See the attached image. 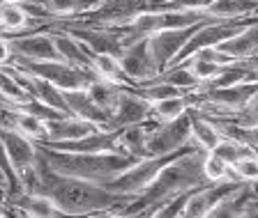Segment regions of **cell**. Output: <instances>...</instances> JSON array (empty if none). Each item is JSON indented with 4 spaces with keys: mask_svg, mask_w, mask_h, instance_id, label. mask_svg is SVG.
<instances>
[{
    "mask_svg": "<svg viewBox=\"0 0 258 218\" xmlns=\"http://www.w3.org/2000/svg\"><path fill=\"white\" fill-rule=\"evenodd\" d=\"M10 207H7V202H5V200H3V197H0V218H3V216H10Z\"/></svg>",
    "mask_w": 258,
    "mask_h": 218,
    "instance_id": "cell-33",
    "label": "cell"
},
{
    "mask_svg": "<svg viewBox=\"0 0 258 218\" xmlns=\"http://www.w3.org/2000/svg\"><path fill=\"white\" fill-rule=\"evenodd\" d=\"M97 124L81 120L76 115H62L55 120H46V140L44 143H64V140H76L83 136H90L97 131Z\"/></svg>",
    "mask_w": 258,
    "mask_h": 218,
    "instance_id": "cell-14",
    "label": "cell"
},
{
    "mask_svg": "<svg viewBox=\"0 0 258 218\" xmlns=\"http://www.w3.org/2000/svg\"><path fill=\"white\" fill-rule=\"evenodd\" d=\"M90 69L97 78H104V80H111V83H118V85L132 87L129 78L124 76L122 67H120L118 58L111 53H90Z\"/></svg>",
    "mask_w": 258,
    "mask_h": 218,
    "instance_id": "cell-19",
    "label": "cell"
},
{
    "mask_svg": "<svg viewBox=\"0 0 258 218\" xmlns=\"http://www.w3.org/2000/svg\"><path fill=\"white\" fill-rule=\"evenodd\" d=\"M148 0H97L88 12L74 16V19H62V21L51 23H72V26H104V28H122L127 26L136 14L145 10Z\"/></svg>",
    "mask_w": 258,
    "mask_h": 218,
    "instance_id": "cell-5",
    "label": "cell"
},
{
    "mask_svg": "<svg viewBox=\"0 0 258 218\" xmlns=\"http://www.w3.org/2000/svg\"><path fill=\"white\" fill-rule=\"evenodd\" d=\"M191 106H194V99L189 92L168 96V99H159V101H152V120L155 122H171V120L180 117L182 113H187Z\"/></svg>",
    "mask_w": 258,
    "mask_h": 218,
    "instance_id": "cell-20",
    "label": "cell"
},
{
    "mask_svg": "<svg viewBox=\"0 0 258 218\" xmlns=\"http://www.w3.org/2000/svg\"><path fill=\"white\" fill-rule=\"evenodd\" d=\"M231 120L235 124H240V127H253V124H258V90L233 113Z\"/></svg>",
    "mask_w": 258,
    "mask_h": 218,
    "instance_id": "cell-28",
    "label": "cell"
},
{
    "mask_svg": "<svg viewBox=\"0 0 258 218\" xmlns=\"http://www.w3.org/2000/svg\"><path fill=\"white\" fill-rule=\"evenodd\" d=\"M152 120V101L141 96L134 87L122 85L111 111V129H122L129 124H141Z\"/></svg>",
    "mask_w": 258,
    "mask_h": 218,
    "instance_id": "cell-11",
    "label": "cell"
},
{
    "mask_svg": "<svg viewBox=\"0 0 258 218\" xmlns=\"http://www.w3.org/2000/svg\"><path fill=\"white\" fill-rule=\"evenodd\" d=\"M215 0H168L157 10H208Z\"/></svg>",
    "mask_w": 258,
    "mask_h": 218,
    "instance_id": "cell-29",
    "label": "cell"
},
{
    "mask_svg": "<svg viewBox=\"0 0 258 218\" xmlns=\"http://www.w3.org/2000/svg\"><path fill=\"white\" fill-rule=\"evenodd\" d=\"M30 28H35L32 19L19 3H0V30L23 32L30 30Z\"/></svg>",
    "mask_w": 258,
    "mask_h": 218,
    "instance_id": "cell-22",
    "label": "cell"
},
{
    "mask_svg": "<svg viewBox=\"0 0 258 218\" xmlns=\"http://www.w3.org/2000/svg\"><path fill=\"white\" fill-rule=\"evenodd\" d=\"M199 147L196 143L187 145V147L177 149V152H171V154H161V156H143V159H136L134 163L124 168L122 172H118L115 177H111L108 181H104V186L108 191H115V193H122V195H141L145 188L152 184L159 170L168 161H173L175 156H180L182 152H189V149Z\"/></svg>",
    "mask_w": 258,
    "mask_h": 218,
    "instance_id": "cell-3",
    "label": "cell"
},
{
    "mask_svg": "<svg viewBox=\"0 0 258 218\" xmlns=\"http://www.w3.org/2000/svg\"><path fill=\"white\" fill-rule=\"evenodd\" d=\"M242 186V181L235 177H226L219 181H208L203 186L189 191L187 200L182 207V216L184 218H208L210 211L224 200L226 195H231L235 188Z\"/></svg>",
    "mask_w": 258,
    "mask_h": 218,
    "instance_id": "cell-7",
    "label": "cell"
},
{
    "mask_svg": "<svg viewBox=\"0 0 258 218\" xmlns=\"http://www.w3.org/2000/svg\"><path fill=\"white\" fill-rule=\"evenodd\" d=\"M0 140L5 145L7 159H10L19 181H21V177L28 175L37 165V143L26 138L16 129H7V127H0Z\"/></svg>",
    "mask_w": 258,
    "mask_h": 218,
    "instance_id": "cell-12",
    "label": "cell"
},
{
    "mask_svg": "<svg viewBox=\"0 0 258 218\" xmlns=\"http://www.w3.org/2000/svg\"><path fill=\"white\" fill-rule=\"evenodd\" d=\"M37 3L48 23V21H62V19H74V16L90 10L97 0H37Z\"/></svg>",
    "mask_w": 258,
    "mask_h": 218,
    "instance_id": "cell-17",
    "label": "cell"
},
{
    "mask_svg": "<svg viewBox=\"0 0 258 218\" xmlns=\"http://www.w3.org/2000/svg\"><path fill=\"white\" fill-rule=\"evenodd\" d=\"M191 143V113L187 111L171 122L152 124L148 131V140H145V156L171 154Z\"/></svg>",
    "mask_w": 258,
    "mask_h": 218,
    "instance_id": "cell-6",
    "label": "cell"
},
{
    "mask_svg": "<svg viewBox=\"0 0 258 218\" xmlns=\"http://www.w3.org/2000/svg\"><path fill=\"white\" fill-rule=\"evenodd\" d=\"M21 188L48 195L64 216H118L134 200V195L108 191L97 181L53 172L39 161V156L37 165L21 177Z\"/></svg>",
    "mask_w": 258,
    "mask_h": 218,
    "instance_id": "cell-1",
    "label": "cell"
},
{
    "mask_svg": "<svg viewBox=\"0 0 258 218\" xmlns=\"http://www.w3.org/2000/svg\"><path fill=\"white\" fill-rule=\"evenodd\" d=\"M203 175L208 181H219V179H226V177H233L228 163L221 161L212 152H205V156H203Z\"/></svg>",
    "mask_w": 258,
    "mask_h": 218,
    "instance_id": "cell-27",
    "label": "cell"
},
{
    "mask_svg": "<svg viewBox=\"0 0 258 218\" xmlns=\"http://www.w3.org/2000/svg\"><path fill=\"white\" fill-rule=\"evenodd\" d=\"M46 30L53 35V44H55V48H58V55L62 62L90 69V51H88L79 39H74L70 32L62 30V28H46Z\"/></svg>",
    "mask_w": 258,
    "mask_h": 218,
    "instance_id": "cell-16",
    "label": "cell"
},
{
    "mask_svg": "<svg viewBox=\"0 0 258 218\" xmlns=\"http://www.w3.org/2000/svg\"><path fill=\"white\" fill-rule=\"evenodd\" d=\"M120 87L118 83H111V80H104V78H92L90 83H88L86 92L90 94V99L97 103L99 108H104V111L111 115L113 106H115V99H118L120 94Z\"/></svg>",
    "mask_w": 258,
    "mask_h": 218,
    "instance_id": "cell-24",
    "label": "cell"
},
{
    "mask_svg": "<svg viewBox=\"0 0 258 218\" xmlns=\"http://www.w3.org/2000/svg\"><path fill=\"white\" fill-rule=\"evenodd\" d=\"M189 113H191V140L201 149L210 152L221 140V133L217 131V127L210 122L208 117H203L201 113L194 111V108H189Z\"/></svg>",
    "mask_w": 258,
    "mask_h": 218,
    "instance_id": "cell-21",
    "label": "cell"
},
{
    "mask_svg": "<svg viewBox=\"0 0 258 218\" xmlns=\"http://www.w3.org/2000/svg\"><path fill=\"white\" fill-rule=\"evenodd\" d=\"M253 152H256V154H258V149H253Z\"/></svg>",
    "mask_w": 258,
    "mask_h": 218,
    "instance_id": "cell-36",
    "label": "cell"
},
{
    "mask_svg": "<svg viewBox=\"0 0 258 218\" xmlns=\"http://www.w3.org/2000/svg\"><path fill=\"white\" fill-rule=\"evenodd\" d=\"M231 175L240 181H258V154L242 156L231 165Z\"/></svg>",
    "mask_w": 258,
    "mask_h": 218,
    "instance_id": "cell-26",
    "label": "cell"
},
{
    "mask_svg": "<svg viewBox=\"0 0 258 218\" xmlns=\"http://www.w3.org/2000/svg\"><path fill=\"white\" fill-rule=\"evenodd\" d=\"M7 64L16 67V69L26 71V74L39 76V78L53 83L60 90H86L88 83L97 78L90 69L83 67H74L62 60H26V58H12Z\"/></svg>",
    "mask_w": 258,
    "mask_h": 218,
    "instance_id": "cell-4",
    "label": "cell"
},
{
    "mask_svg": "<svg viewBox=\"0 0 258 218\" xmlns=\"http://www.w3.org/2000/svg\"><path fill=\"white\" fill-rule=\"evenodd\" d=\"M210 21H212V19H210ZM203 23L205 21L194 23V26H187V28H171V30L152 32L150 37H148V48H150V55H152V60H155L157 69L164 71L166 67H171L173 60L177 58V53H180L182 46L187 44V39L191 37Z\"/></svg>",
    "mask_w": 258,
    "mask_h": 218,
    "instance_id": "cell-8",
    "label": "cell"
},
{
    "mask_svg": "<svg viewBox=\"0 0 258 218\" xmlns=\"http://www.w3.org/2000/svg\"><path fill=\"white\" fill-rule=\"evenodd\" d=\"M164 3H168V0H148V5H145V10H157V7H161Z\"/></svg>",
    "mask_w": 258,
    "mask_h": 218,
    "instance_id": "cell-32",
    "label": "cell"
},
{
    "mask_svg": "<svg viewBox=\"0 0 258 218\" xmlns=\"http://www.w3.org/2000/svg\"><path fill=\"white\" fill-rule=\"evenodd\" d=\"M12 48V58L26 60H60L58 48L53 44V35L46 28H30L23 30V35H12L7 37Z\"/></svg>",
    "mask_w": 258,
    "mask_h": 218,
    "instance_id": "cell-9",
    "label": "cell"
},
{
    "mask_svg": "<svg viewBox=\"0 0 258 218\" xmlns=\"http://www.w3.org/2000/svg\"><path fill=\"white\" fill-rule=\"evenodd\" d=\"M118 62L122 67L124 76L129 78V83H132V87L141 85V83L155 78L159 74L155 60L150 55V48H148V37H141L136 42L127 44L122 48V53L118 55Z\"/></svg>",
    "mask_w": 258,
    "mask_h": 218,
    "instance_id": "cell-10",
    "label": "cell"
},
{
    "mask_svg": "<svg viewBox=\"0 0 258 218\" xmlns=\"http://www.w3.org/2000/svg\"><path fill=\"white\" fill-rule=\"evenodd\" d=\"M0 3H28V0H0Z\"/></svg>",
    "mask_w": 258,
    "mask_h": 218,
    "instance_id": "cell-34",
    "label": "cell"
},
{
    "mask_svg": "<svg viewBox=\"0 0 258 218\" xmlns=\"http://www.w3.org/2000/svg\"><path fill=\"white\" fill-rule=\"evenodd\" d=\"M12 195V188H10V181H7V177H5V172L0 170V197L3 200H7V197Z\"/></svg>",
    "mask_w": 258,
    "mask_h": 218,
    "instance_id": "cell-31",
    "label": "cell"
},
{
    "mask_svg": "<svg viewBox=\"0 0 258 218\" xmlns=\"http://www.w3.org/2000/svg\"><path fill=\"white\" fill-rule=\"evenodd\" d=\"M12 60V48H10V42L7 37L0 35V64H7Z\"/></svg>",
    "mask_w": 258,
    "mask_h": 218,
    "instance_id": "cell-30",
    "label": "cell"
},
{
    "mask_svg": "<svg viewBox=\"0 0 258 218\" xmlns=\"http://www.w3.org/2000/svg\"><path fill=\"white\" fill-rule=\"evenodd\" d=\"M217 48L221 53L228 55L231 60H244V58H251V55H258V21L249 19L237 35L217 44Z\"/></svg>",
    "mask_w": 258,
    "mask_h": 218,
    "instance_id": "cell-15",
    "label": "cell"
},
{
    "mask_svg": "<svg viewBox=\"0 0 258 218\" xmlns=\"http://www.w3.org/2000/svg\"><path fill=\"white\" fill-rule=\"evenodd\" d=\"M62 96L64 103H67V111L72 115L88 120V122L97 124L99 129H111V115L104 108L97 106L86 90H62Z\"/></svg>",
    "mask_w": 258,
    "mask_h": 218,
    "instance_id": "cell-13",
    "label": "cell"
},
{
    "mask_svg": "<svg viewBox=\"0 0 258 218\" xmlns=\"http://www.w3.org/2000/svg\"><path fill=\"white\" fill-rule=\"evenodd\" d=\"M253 21H258V16H253Z\"/></svg>",
    "mask_w": 258,
    "mask_h": 218,
    "instance_id": "cell-35",
    "label": "cell"
},
{
    "mask_svg": "<svg viewBox=\"0 0 258 218\" xmlns=\"http://www.w3.org/2000/svg\"><path fill=\"white\" fill-rule=\"evenodd\" d=\"M205 12L215 19H253L258 16V0H215Z\"/></svg>",
    "mask_w": 258,
    "mask_h": 218,
    "instance_id": "cell-18",
    "label": "cell"
},
{
    "mask_svg": "<svg viewBox=\"0 0 258 218\" xmlns=\"http://www.w3.org/2000/svg\"><path fill=\"white\" fill-rule=\"evenodd\" d=\"M37 156L53 172L104 184L134 163V156L120 152H60L37 143Z\"/></svg>",
    "mask_w": 258,
    "mask_h": 218,
    "instance_id": "cell-2",
    "label": "cell"
},
{
    "mask_svg": "<svg viewBox=\"0 0 258 218\" xmlns=\"http://www.w3.org/2000/svg\"><path fill=\"white\" fill-rule=\"evenodd\" d=\"M210 152H212V154H217L221 161H226V163H228V168H231L237 159H242V156L253 154V149L249 147V145L240 143V140H235V138H228V136H221V140L212 149H210Z\"/></svg>",
    "mask_w": 258,
    "mask_h": 218,
    "instance_id": "cell-25",
    "label": "cell"
},
{
    "mask_svg": "<svg viewBox=\"0 0 258 218\" xmlns=\"http://www.w3.org/2000/svg\"><path fill=\"white\" fill-rule=\"evenodd\" d=\"M12 108H14V103H12ZM14 129L19 133H23L26 138L35 140V143H44L46 140V120L32 115V113L14 108Z\"/></svg>",
    "mask_w": 258,
    "mask_h": 218,
    "instance_id": "cell-23",
    "label": "cell"
}]
</instances>
